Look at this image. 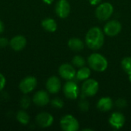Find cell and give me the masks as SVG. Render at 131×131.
<instances>
[{"instance_id": "2e32d148", "label": "cell", "mask_w": 131, "mask_h": 131, "mask_svg": "<svg viewBox=\"0 0 131 131\" xmlns=\"http://www.w3.org/2000/svg\"><path fill=\"white\" fill-rule=\"evenodd\" d=\"M112 107H113V101L111 97H104L101 98L97 104V109L102 112H107L111 111Z\"/></svg>"}, {"instance_id": "7a4b0ae2", "label": "cell", "mask_w": 131, "mask_h": 131, "mask_svg": "<svg viewBox=\"0 0 131 131\" xmlns=\"http://www.w3.org/2000/svg\"><path fill=\"white\" fill-rule=\"evenodd\" d=\"M88 62L91 69L98 72L104 71L108 66L107 60L98 53L91 54L88 58Z\"/></svg>"}, {"instance_id": "603a6c76", "label": "cell", "mask_w": 131, "mask_h": 131, "mask_svg": "<svg viewBox=\"0 0 131 131\" xmlns=\"http://www.w3.org/2000/svg\"><path fill=\"white\" fill-rule=\"evenodd\" d=\"M51 106L54 108H57V109H61L63 107H64V102L60 98H54L51 101Z\"/></svg>"}, {"instance_id": "52a82bcc", "label": "cell", "mask_w": 131, "mask_h": 131, "mask_svg": "<svg viewBox=\"0 0 131 131\" xmlns=\"http://www.w3.org/2000/svg\"><path fill=\"white\" fill-rule=\"evenodd\" d=\"M63 91L65 97L71 100L76 99L79 94V88L78 84L74 81H72L71 80L65 83Z\"/></svg>"}, {"instance_id": "d6986e66", "label": "cell", "mask_w": 131, "mask_h": 131, "mask_svg": "<svg viewBox=\"0 0 131 131\" xmlns=\"http://www.w3.org/2000/svg\"><path fill=\"white\" fill-rule=\"evenodd\" d=\"M90 75H91V70L88 68L82 67L76 73L75 77L78 81H84L88 79Z\"/></svg>"}, {"instance_id": "3957f363", "label": "cell", "mask_w": 131, "mask_h": 131, "mask_svg": "<svg viewBox=\"0 0 131 131\" xmlns=\"http://www.w3.org/2000/svg\"><path fill=\"white\" fill-rule=\"evenodd\" d=\"M99 90V84L94 79H87L81 86V92L83 98L86 97L94 96Z\"/></svg>"}, {"instance_id": "ffe728a7", "label": "cell", "mask_w": 131, "mask_h": 131, "mask_svg": "<svg viewBox=\"0 0 131 131\" xmlns=\"http://www.w3.org/2000/svg\"><path fill=\"white\" fill-rule=\"evenodd\" d=\"M16 119L22 125H27L30 121V117L25 111H19L17 113Z\"/></svg>"}, {"instance_id": "8fae6325", "label": "cell", "mask_w": 131, "mask_h": 131, "mask_svg": "<svg viewBox=\"0 0 131 131\" xmlns=\"http://www.w3.org/2000/svg\"><path fill=\"white\" fill-rule=\"evenodd\" d=\"M36 123L37 124L43 128L48 127L52 125L54 122V117L51 114L47 113V112H42L38 114L36 116Z\"/></svg>"}, {"instance_id": "9c48e42d", "label": "cell", "mask_w": 131, "mask_h": 131, "mask_svg": "<svg viewBox=\"0 0 131 131\" xmlns=\"http://www.w3.org/2000/svg\"><path fill=\"white\" fill-rule=\"evenodd\" d=\"M71 11L70 4L67 0H59L55 5V12L61 18H67Z\"/></svg>"}, {"instance_id": "484cf974", "label": "cell", "mask_w": 131, "mask_h": 131, "mask_svg": "<svg viewBox=\"0 0 131 131\" xmlns=\"http://www.w3.org/2000/svg\"><path fill=\"white\" fill-rule=\"evenodd\" d=\"M116 105L117 107L119 108H124L127 107V101L126 100L124 99H122V98H120L118 100H117L116 101Z\"/></svg>"}, {"instance_id": "6da1fadb", "label": "cell", "mask_w": 131, "mask_h": 131, "mask_svg": "<svg viewBox=\"0 0 131 131\" xmlns=\"http://www.w3.org/2000/svg\"><path fill=\"white\" fill-rule=\"evenodd\" d=\"M87 46L92 50L100 49L104 43V35L98 27L91 28L85 36Z\"/></svg>"}, {"instance_id": "ba28073f", "label": "cell", "mask_w": 131, "mask_h": 131, "mask_svg": "<svg viewBox=\"0 0 131 131\" xmlns=\"http://www.w3.org/2000/svg\"><path fill=\"white\" fill-rule=\"evenodd\" d=\"M58 73L60 76L68 81L72 80L76 76V71L74 68L70 64H63L59 67Z\"/></svg>"}, {"instance_id": "4316f807", "label": "cell", "mask_w": 131, "mask_h": 131, "mask_svg": "<svg viewBox=\"0 0 131 131\" xmlns=\"http://www.w3.org/2000/svg\"><path fill=\"white\" fill-rule=\"evenodd\" d=\"M6 84V79L5 78V76L0 73V91L2 90H3V88H5Z\"/></svg>"}, {"instance_id": "9a60e30c", "label": "cell", "mask_w": 131, "mask_h": 131, "mask_svg": "<svg viewBox=\"0 0 131 131\" xmlns=\"http://www.w3.org/2000/svg\"><path fill=\"white\" fill-rule=\"evenodd\" d=\"M9 45L14 51H20L25 47L26 39L22 35H16L10 40Z\"/></svg>"}, {"instance_id": "d4e9b609", "label": "cell", "mask_w": 131, "mask_h": 131, "mask_svg": "<svg viewBox=\"0 0 131 131\" xmlns=\"http://www.w3.org/2000/svg\"><path fill=\"white\" fill-rule=\"evenodd\" d=\"M79 108L81 111H84V112H86L87 111H88L89 109V103L84 100V98L82 100H81V101L79 102Z\"/></svg>"}, {"instance_id": "ac0fdd59", "label": "cell", "mask_w": 131, "mask_h": 131, "mask_svg": "<svg viewBox=\"0 0 131 131\" xmlns=\"http://www.w3.org/2000/svg\"><path fill=\"white\" fill-rule=\"evenodd\" d=\"M68 47L74 51H79L82 50L84 47V42L80 38H71L68 41Z\"/></svg>"}, {"instance_id": "f1b7e54d", "label": "cell", "mask_w": 131, "mask_h": 131, "mask_svg": "<svg viewBox=\"0 0 131 131\" xmlns=\"http://www.w3.org/2000/svg\"><path fill=\"white\" fill-rule=\"evenodd\" d=\"M89 2L92 5H96L99 4L101 2V0H89Z\"/></svg>"}, {"instance_id": "5b68a950", "label": "cell", "mask_w": 131, "mask_h": 131, "mask_svg": "<svg viewBox=\"0 0 131 131\" xmlns=\"http://www.w3.org/2000/svg\"><path fill=\"white\" fill-rule=\"evenodd\" d=\"M61 127L64 131H77L79 129V123L72 115H65L60 121Z\"/></svg>"}, {"instance_id": "5bb4252c", "label": "cell", "mask_w": 131, "mask_h": 131, "mask_svg": "<svg viewBox=\"0 0 131 131\" xmlns=\"http://www.w3.org/2000/svg\"><path fill=\"white\" fill-rule=\"evenodd\" d=\"M61 87V81L58 78L52 76L49 78L46 82V88L48 91L51 94H57Z\"/></svg>"}, {"instance_id": "4fadbf2b", "label": "cell", "mask_w": 131, "mask_h": 131, "mask_svg": "<svg viewBox=\"0 0 131 131\" xmlns=\"http://www.w3.org/2000/svg\"><path fill=\"white\" fill-rule=\"evenodd\" d=\"M109 123L112 127L115 129H121L124 127L125 124V117L122 114L119 112H115L112 114L110 117Z\"/></svg>"}, {"instance_id": "277c9868", "label": "cell", "mask_w": 131, "mask_h": 131, "mask_svg": "<svg viewBox=\"0 0 131 131\" xmlns=\"http://www.w3.org/2000/svg\"><path fill=\"white\" fill-rule=\"evenodd\" d=\"M114 12V7L109 2L101 4L95 11L97 18L101 21H106L111 18Z\"/></svg>"}, {"instance_id": "8992f818", "label": "cell", "mask_w": 131, "mask_h": 131, "mask_svg": "<svg viewBox=\"0 0 131 131\" xmlns=\"http://www.w3.org/2000/svg\"><path fill=\"white\" fill-rule=\"evenodd\" d=\"M37 86V79L33 76H27L23 78L19 84L20 91L26 94L31 92Z\"/></svg>"}, {"instance_id": "44dd1931", "label": "cell", "mask_w": 131, "mask_h": 131, "mask_svg": "<svg viewBox=\"0 0 131 131\" xmlns=\"http://www.w3.org/2000/svg\"><path fill=\"white\" fill-rule=\"evenodd\" d=\"M121 66L127 74H131V57L124 58L121 61Z\"/></svg>"}, {"instance_id": "d6a6232c", "label": "cell", "mask_w": 131, "mask_h": 131, "mask_svg": "<svg viewBox=\"0 0 131 131\" xmlns=\"http://www.w3.org/2000/svg\"><path fill=\"white\" fill-rule=\"evenodd\" d=\"M129 81L131 82V74H129Z\"/></svg>"}, {"instance_id": "1f68e13d", "label": "cell", "mask_w": 131, "mask_h": 131, "mask_svg": "<svg viewBox=\"0 0 131 131\" xmlns=\"http://www.w3.org/2000/svg\"><path fill=\"white\" fill-rule=\"evenodd\" d=\"M93 130H91V129H88V128H87V129H84L83 131H92Z\"/></svg>"}, {"instance_id": "30bf717a", "label": "cell", "mask_w": 131, "mask_h": 131, "mask_svg": "<svg viewBox=\"0 0 131 131\" xmlns=\"http://www.w3.org/2000/svg\"><path fill=\"white\" fill-rule=\"evenodd\" d=\"M121 28L122 26L119 21L116 20H112L107 22V24L104 26V33L108 36H115L121 32Z\"/></svg>"}, {"instance_id": "4dcf8cb0", "label": "cell", "mask_w": 131, "mask_h": 131, "mask_svg": "<svg viewBox=\"0 0 131 131\" xmlns=\"http://www.w3.org/2000/svg\"><path fill=\"white\" fill-rule=\"evenodd\" d=\"M45 3H46V4H48V5H50V4H51L53 2H54V0H42Z\"/></svg>"}, {"instance_id": "83f0119b", "label": "cell", "mask_w": 131, "mask_h": 131, "mask_svg": "<svg viewBox=\"0 0 131 131\" xmlns=\"http://www.w3.org/2000/svg\"><path fill=\"white\" fill-rule=\"evenodd\" d=\"M8 41L5 38H0V48H5L8 45Z\"/></svg>"}, {"instance_id": "7402d4cb", "label": "cell", "mask_w": 131, "mask_h": 131, "mask_svg": "<svg viewBox=\"0 0 131 131\" xmlns=\"http://www.w3.org/2000/svg\"><path fill=\"white\" fill-rule=\"evenodd\" d=\"M72 63L74 66L78 68H82L85 65V60L82 56L76 55L72 59Z\"/></svg>"}, {"instance_id": "7c38bea8", "label": "cell", "mask_w": 131, "mask_h": 131, "mask_svg": "<svg viewBox=\"0 0 131 131\" xmlns=\"http://www.w3.org/2000/svg\"><path fill=\"white\" fill-rule=\"evenodd\" d=\"M50 101L49 95L47 91L41 90L37 91L33 97V102L39 107L47 105Z\"/></svg>"}, {"instance_id": "e0dca14e", "label": "cell", "mask_w": 131, "mask_h": 131, "mask_svg": "<svg viewBox=\"0 0 131 131\" xmlns=\"http://www.w3.org/2000/svg\"><path fill=\"white\" fill-rule=\"evenodd\" d=\"M41 25L45 30L49 32H54L57 30V23L53 18H45L41 21Z\"/></svg>"}, {"instance_id": "cb8c5ba5", "label": "cell", "mask_w": 131, "mask_h": 131, "mask_svg": "<svg viewBox=\"0 0 131 131\" xmlns=\"http://www.w3.org/2000/svg\"><path fill=\"white\" fill-rule=\"evenodd\" d=\"M21 107L23 108V109H27L28 108V107L30 106L31 104V100H30V97L25 95L21 97Z\"/></svg>"}, {"instance_id": "f546056e", "label": "cell", "mask_w": 131, "mask_h": 131, "mask_svg": "<svg viewBox=\"0 0 131 131\" xmlns=\"http://www.w3.org/2000/svg\"><path fill=\"white\" fill-rule=\"evenodd\" d=\"M5 30V26H4V24L3 22L0 20V34H2Z\"/></svg>"}]
</instances>
